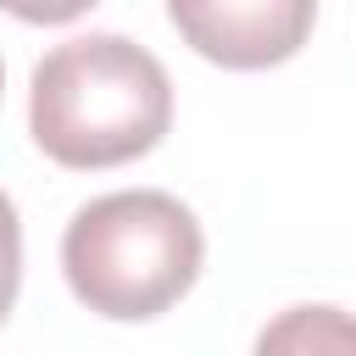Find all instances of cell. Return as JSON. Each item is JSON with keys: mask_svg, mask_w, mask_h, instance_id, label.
I'll use <instances>...</instances> for the list:
<instances>
[{"mask_svg": "<svg viewBox=\"0 0 356 356\" xmlns=\"http://www.w3.org/2000/svg\"><path fill=\"white\" fill-rule=\"evenodd\" d=\"M172 122L167 67L122 33H78L33 67L28 134L72 172L122 167L161 145Z\"/></svg>", "mask_w": 356, "mask_h": 356, "instance_id": "1", "label": "cell"}, {"mask_svg": "<svg viewBox=\"0 0 356 356\" xmlns=\"http://www.w3.org/2000/svg\"><path fill=\"white\" fill-rule=\"evenodd\" d=\"M206 261V234L195 211L167 189H117L72 211L61 234L67 289L111 317L145 323L178 306Z\"/></svg>", "mask_w": 356, "mask_h": 356, "instance_id": "2", "label": "cell"}, {"mask_svg": "<svg viewBox=\"0 0 356 356\" xmlns=\"http://www.w3.org/2000/svg\"><path fill=\"white\" fill-rule=\"evenodd\" d=\"M167 17L195 56L228 72H261L312 39L317 0H167Z\"/></svg>", "mask_w": 356, "mask_h": 356, "instance_id": "3", "label": "cell"}, {"mask_svg": "<svg viewBox=\"0 0 356 356\" xmlns=\"http://www.w3.org/2000/svg\"><path fill=\"white\" fill-rule=\"evenodd\" d=\"M250 356H356V312L289 306L256 334Z\"/></svg>", "mask_w": 356, "mask_h": 356, "instance_id": "4", "label": "cell"}, {"mask_svg": "<svg viewBox=\"0 0 356 356\" xmlns=\"http://www.w3.org/2000/svg\"><path fill=\"white\" fill-rule=\"evenodd\" d=\"M17 289H22V222H17L11 195L0 189V323L17 306Z\"/></svg>", "mask_w": 356, "mask_h": 356, "instance_id": "5", "label": "cell"}, {"mask_svg": "<svg viewBox=\"0 0 356 356\" xmlns=\"http://www.w3.org/2000/svg\"><path fill=\"white\" fill-rule=\"evenodd\" d=\"M95 0H0V11L22 17V22H39V28H56V22H72L83 17Z\"/></svg>", "mask_w": 356, "mask_h": 356, "instance_id": "6", "label": "cell"}, {"mask_svg": "<svg viewBox=\"0 0 356 356\" xmlns=\"http://www.w3.org/2000/svg\"><path fill=\"white\" fill-rule=\"evenodd\" d=\"M0 83H6V67H0Z\"/></svg>", "mask_w": 356, "mask_h": 356, "instance_id": "7", "label": "cell"}]
</instances>
